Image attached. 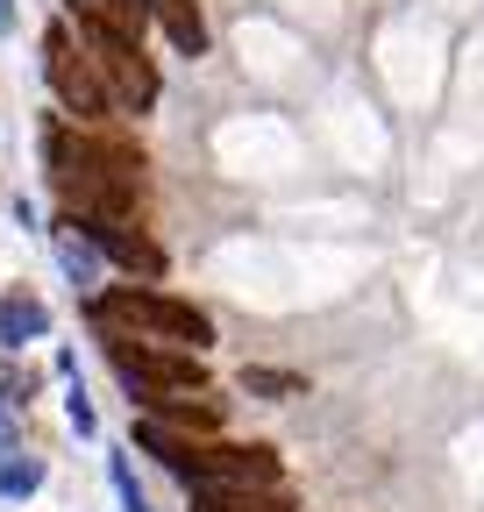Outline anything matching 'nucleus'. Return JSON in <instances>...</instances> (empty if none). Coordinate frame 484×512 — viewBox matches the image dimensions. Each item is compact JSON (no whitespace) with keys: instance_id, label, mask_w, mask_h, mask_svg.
I'll use <instances>...</instances> for the list:
<instances>
[{"instance_id":"17","label":"nucleus","mask_w":484,"mask_h":512,"mask_svg":"<svg viewBox=\"0 0 484 512\" xmlns=\"http://www.w3.org/2000/svg\"><path fill=\"white\" fill-rule=\"evenodd\" d=\"M15 29V0H0V36H8Z\"/></svg>"},{"instance_id":"3","label":"nucleus","mask_w":484,"mask_h":512,"mask_svg":"<svg viewBox=\"0 0 484 512\" xmlns=\"http://www.w3.org/2000/svg\"><path fill=\"white\" fill-rule=\"evenodd\" d=\"M100 342H107V363H114V377L129 384V399L150 413L157 399H186V392H207V363L193 356V349H164V342H136V335H114V328H100Z\"/></svg>"},{"instance_id":"13","label":"nucleus","mask_w":484,"mask_h":512,"mask_svg":"<svg viewBox=\"0 0 484 512\" xmlns=\"http://www.w3.org/2000/svg\"><path fill=\"white\" fill-rule=\"evenodd\" d=\"M242 392H257V399H299V392H307V377H299V370H264V363H250V370H242Z\"/></svg>"},{"instance_id":"8","label":"nucleus","mask_w":484,"mask_h":512,"mask_svg":"<svg viewBox=\"0 0 484 512\" xmlns=\"http://www.w3.org/2000/svg\"><path fill=\"white\" fill-rule=\"evenodd\" d=\"M143 8H150V22L164 29V43L178 57H207V22H200L193 0H143Z\"/></svg>"},{"instance_id":"12","label":"nucleus","mask_w":484,"mask_h":512,"mask_svg":"<svg viewBox=\"0 0 484 512\" xmlns=\"http://www.w3.org/2000/svg\"><path fill=\"white\" fill-rule=\"evenodd\" d=\"M36 491H43V456L0 448V498H36Z\"/></svg>"},{"instance_id":"10","label":"nucleus","mask_w":484,"mask_h":512,"mask_svg":"<svg viewBox=\"0 0 484 512\" xmlns=\"http://www.w3.org/2000/svg\"><path fill=\"white\" fill-rule=\"evenodd\" d=\"M193 498H200V512H292L285 484H207Z\"/></svg>"},{"instance_id":"9","label":"nucleus","mask_w":484,"mask_h":512,"mask_svg":"<svg viewBox=\"0 0 484 512\" xmlns=\"http://www.w3.org/2000/svg\"><path fill=\"white\" fill-rule=\"evenodd\" d=\"M50 242H57V264H65V278H72V285H86V292H100V264H107V256L93 249V235H86L72 214L50 228Z\"/></svg>"},{"instance_id":"5","label":"nucleus","mask_w":484,"mask_h":512,"mask_svg":"<svg viewBox=\"0 0 484 512\" xmlns=\"http://www.w3.org/2000/svg\"><path fill=\"white\" fill-rule=\"evenodd\" d=\"M72 29H79V43L93 50L114 107H121V114H150V107H157V64L143 57V36H121V29H107V22H72Z\"/></svg>"},{"instance_id":"14","label":"nucleus","mask_w":484,"mask_h":512,"mask_svg":"<svg viewBox=\"0 0 484 512\" xmlns=\"http://www.w3.org/2000/svg\"><path fill=\"white\" fill-rule=\"evenodd\" d=\"M107 484H114V498H121V512H150V498H143V484H136V470L129 463H107Z\"/></svg>"},{"instance_id":"16","label":"nucleus","mask_w":484,"mask_h":512,"mask_svg":"<svg viewBox=\"0 0 484 512\" xmlns=\"http://www.w3.org/2000/svg\"><path fill=\"white\" fill-rule=\"evenodd\" d=\"M0 448H22V406L0 399Z\"/></svg>"},{"instance_id":"6","label":"nucleus","mask_w":484,"mask_h":512,"mask_svg":"<svg viewBox=\"0 0 484 512\" xmlns=\"http://www.w3.org/2000/svg\"><path fill=\"white\" fill-rule=\"evenodd\" d=\"M72 221H79V214H72ZM79 228L93 235V249L107 256V264H121L129 278H143V285H150V278H164V249H157L136 221H79Z\"/></svg>"},{"instance_id":"11","label":"nucleus","mask_w":484,"mask_h":512,"mask_svg":"<svg viewBox=\"0 0 484 512\" xmlns=\"http://www.w3.org/2000/svg\"><path fill=\"white\" fill-rule=\"evenodd\" d=\"M65 8H72V22H107L121 36H143V22H150L143 0H65Z\"/></svg>"},{"instance_id":"15","label":"nucleus","mask_w":484,"mask_h":512,"mask_svg":"<svg viewBox=\"0 0 484 512\" xmlns=\"http://www.w3.org/2000/svg\"><path fill=\"white\" fill-rule=\"evenodd\" d=\"M65 420H72V427H79L86 441L100 434V420H93V406H86V384H72V392H65Z\"/></svg>"},{"instance_id":"1","label":"nucleus","mask_w":484,"mask_h":512,"mask_svg":"<svg viewBox=\"0 0 484 512\" xmlns=\"http://www.w3.org/2000/svg\"><path fill=\"white\" fill-rule=\"evenodd\" d=\"M43 164L65 214L79 221H136L143 207V150L129 136H107V128H72L50 121L43 128Z\"/></svg>"},{"instance_id":"4","label":"nucleus","mask_w":484,"mask_h":512,"mask_svg":"<svg viewBox=\"0 0 484 512\" xmlns=\"http://www.w3.org/2000/svg\"><path fill=\"white\" fill-rule=\"evenodd\" d=\"M43 79H50V93H57V114H72L79 128H107V121L121 114L114 93H107V79H100V64H93V50H86L79 29H72V15L43 29Z\"/></svg>"},{"instance_id":"2","label":"nucleus","mask_w":484,"mask_h":512,"mask_svg":"<svg viewBox=\"0 0 484 512\" xmlns=\"http://www.w3.org/2000/svg\"><path fill=\"white\" fill-rule=\"evenodd\" d=\"M93 320L114 335H136V342H164V349H207L214 342V320L193 299H171L157 285H100L93 292Z\"/></svg>"},{"instance_id":"7","label":"nucleus","mask_w":484,"mask_h":512,"mask_svg":"<svg viewBox=\"0 0 484 512\" xmlns=\"http://www.w3.org/2000/svg\"><path fill=\"white\" fill-rule=\"evenodd\" d=\"M50 335V306L36 299V292H0V356H15V349H29V342H43Z\"/></svg>"}]
</instances>
